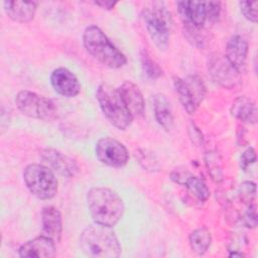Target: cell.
Listing matches in <instances>:
<instances>
[{"mask_svg":"<svg viewBox=\"0 0 258 258\" xmlns=\"http://www.w3.org/2000/svg\"><path fill=\"white\" fill-rule=\"evenodd\" d=\"M15 105L23 115L30 118L48 122L57 117V108L52 100L27 90L18 92Z\"/></svg>","mask_w":258,"mask_h":258,"instance_id":"7","label":"cell"},{"mask_svg":"<svg viewBox=\"0 0 258 258\" xmlns=\"http://www.w3.org/2000/svg\"><path fill=\"white\" fill-rule=\"evenodd\" d=\"M211 242L212 236L206 227H200L194 230L188 237L190 249L198 255H204L208 251Z\"/></svg>","mask_w":258,"mask_h":258,"instance_id":"20","label":"cell"},{"mask_svg":"<svg viewBox=\"0 0 258 258\" xmlns=\"http://www.w3.org/2000/svg\"><path fill=\"white\" fill-rule=\"evenodd\" d=\"M256 161V152L253 147H248L240 157V167L246 171Z\"/></svg>","mask_w":258,"mask_h":258,"instance_id":"30","label":"cell"},{"mask_svg":"<svg viewBox=\"0 0 258 258\" xmlns=\"http://www.w3.org/2000/svg\"><path fill=\"white\" fill-rule=\"evenodd\" d=\"M95 154L101 163L115 168L125 166L129 159L125 145L112 137L99 139L95 146Z\"/></svg>","mask_w":258,"mask_h":258,"instance_id":"8","label":"cell"},{"mask_svg":"<svg viewBox=\"0 0 258 258\" xmlns=\"http://www.w3.org/2000/svg\"><path fill=\"white\" fill-rule=\"evenodd\" d=\"M87 205L95 223L113 227L123 217L125 206L121 197L113 189L92 187L87 194Z\"/></svg>","mask_w":258,"mask_h":258,"instance_id":"1","label":"cell"},{"mask_svg":"<svg viewBox=\"0 0 258 258\" xmlns=\"http://www.w3.org/2000/svg\"><path fill=\"white\" fill-rule=\"evenodd\" d=\"M239 6H240L241 13L247 20L253 23L257 22V19H258V14H257L258 2L257 1H240Z\"/></svg>","mask_w":258,"mask_h":258,"instance_id":"28","label":"cell"},{"mask_svg":"<svg viewBox=\"0 0 258 258\" xmlns=\"http://www.w3.org/2000/svg\"><path fill=\"white\" fill-rule=\"evenodd\" d=\"M183 185L201 202H206L210 198L211 192L206 182L194 174H190L186 178Z\"/></svg>","mask_w":258,"mask_h":258,"instance_id":"23","label":"cell"},{"mask_svg":"<svg viewBox=\"0 0 258 258\" xmlns=\"http://www.w3.org/2000/svg\"><path fill=\"white\" fill-rule=\"evenodd\" d=\"M248 50V41L243 36L236 34L231 36L227 41L224 56L230 64L241 74L246 67Z\"/></svg>","mask_w":258,"mask_h":258,"instance_id":"12","label":"cell"},{"mask_svg":"<svg viewBox=\"0 0 258 258\" xmlns=\"http://www.w3.org/2000/svg\"><path fill=\"white\" fill-rule=\"evenodd\" d=\"M50 84L56 93L64 97H75L81 92L79 80L66 68H57L52 71Z\"/></svg>","mask_w":258,"mask_h":258,"instance_id":"11","label":"cell"},{"mask_svg":"<svg viewBox=\"0 0 258 258\" xmlns=\"http://www.w3.org/2000/svg\"><path fill=\"white\" fill-rule=\"evenodd\" d=\"M239 196L243 203L251 205L256 198V183L253 181H244L239 187Z\"/></svg>","mask_w":258,"mask_h":258,"instance_id":"27","label":"cell"},{"mask_svg":"<svg viewBox=\"0 0 258 258\" xmlns=\"http://www.w3.org/2000/svg\"><path fill=\"white\" fill-rule=\"evenodd\" d=\"M118 90L133 118L142 116L145 109V103L139 88L134 83L125 81Z\"/></svg>","mask_w":258,"mask_h":258,"instance_id":"17","label":"cell"},{"mask_svg":"<svg viewBox=\"0 0 258 258\" xmlns=\"http://www.w3.org/2000/svg\"><path fill=\"white\" fill-rule=\"evenodd\" d=\"M4 11L13 21L18 23L30 22L35 15L37 2L35 1H4Z\"/></svg>","mask_w":258,"mask_h":258,"instance_id":"16","label":"cell"},{"mask_svg":"<svg viewBox=\"0 0 258 258\" xmlns=\"http://www.w3.org/2000/svg\"><path fill=\"white\" fill-rule=\"evenodd\" d=\"M141 67L144 74L150 79H158L162 75V70L146 51L141 52Z\"/></svg>","mask_w":258,"mask_h":258,"instance_id":"25","label":"cell"},{"mask_svg":"<svg viewBox=\"0 0 258 258\" xmlns=\"http://www.w3.org/2000/svg\"><path fill=\"white\" fill-rule=\"evenodd\" d=\"M23 180L27 189L39 200H50L57 192V179L53 170L39 163L27 165L23 170Z\"/></svg>","mask_w":258,"mask_h":258,"instance_id":"5","label":"cell"},{"mask_svg":"<svg viewBox=\"0 0 258 258\" xmlns=\"http://www.w3.org/2000/svg\"><path fill=\"white\" fill-rule=\"evenodd\" d=\"M230 256H238V257H242L243 254L242 253H230Z\"/></svg>","mask_w":258,"mask_h":258,"instance_id":"34","label":"cell"},{"mask_svg":"<svg viewBox=\"0 0 258 258\" xmlns=\"http://www.w3.org/2000/svg\"><path fill=\"white\" fill-rule=\"evenodd\" d=\"M172 83H173L174 90L178 96V100H179L182 108L188 114H194L198 107L196 106V104L194 102V99L190 95V92H189L184 80L179 77H173Z\"/></svg>","mask_w":258,"mask_h":258,"instance_id":"21","label":"cell"},{"mask_svg":"<svg viewBox=\"0 0 258 258\" xmlns=\"http://www.w3.org/2000/svg\"><path fill=\"white\" fill-rule=\"evenodd\" d=\"M83 252L94 258H116L121 254V245L112 227L94 223L84 229L80 236Z\"/></svg>","mask_w":258,"mask_h":258,"instance_id":"2","label":"cell"},{"mask_svg":"<svg viewBox=\"0 0 258 258\" xmlns=\"http://www.w3.org/2000/svg\"><path fill=\"white\" fill-rule=\"evenodd\" d=\"M136 156H138L139 162L142 164V166L146 170H150V171L158 170L159 164L155 159L154 155L152 154V152H148L147 150H144V149H139L136 152Z\"/></svg>","mask_w":258,"mask_h":258,"instance_id":"26","label":"cell"},{"mask_svg":"<svg viewBox=\"0 0 258 258\" xmlns=\"http://www.w3.org/2000/svg\"><path fill=\"white\" fill-rule=\"evenodd\" d=\"M221 2L219 1H206L205 8H206V15L207 20L211 22H215L219 19L221 13Z\"/></svg>","mask_w":258,"mask_h":258,"instance_id":"29","label":"cell"},{"mask_svg":"<svg viewBox=\"0 0 258 258\" xmlns=\"http://www.w3.org/2000/svg\"><path fill=\"white\" fill-rule=\"evenodd\" d=\"M42 233L55 243H58L62 233V219L60 212L52 206H47L41 212Z\"/></svg>","mask_w":258,"mask_h":258,"instance_id":"15","label":"cell"},{"mask_svg":"<svg viewBox=\"0 0 258 258\" xmlns=\"http://www.w3.org/2000/svg\"><path fill=\"white\" fill-rule=\"evenodd\" d=\"M177 11L185 26L203 28L207 21L205 2L202 1H178Z\"/></svg>","mask_w":258,"mask_h":258,"instance_id":"13","label":"cell"},{"mask_svg":"<svg viewBox=\"0 0 258 258\" xmlns=\"http://www.w3.org/2000/svg\"><path fill=\"white\" fill-rule=\"evenodd\" d=\"M83 44L94 58L108 68L120 69L127 62L126 56L96 25L86 27L83 32Z\"/></svg>","mask_w":258,"mask_h":258,"instance_id":"3","label":"cell"},{"mask_svg":"<svg viewBox=\"0 0 258 258\" xmlns=\"http://www.w3.org/2000/svg\"><path fill=\"white\" fill-rule=\"evenodd\" d=\"M231 114L244 123L255 124L257 122V107L246 96H240L235 99L231 107Z\"/></svg>","mask_w":258,"mask_h":258,"instance_id":"19","label":"cell"},{"mask_svg":"<svg viewBox=\"0 0 258 258\" xmlns=\"http://www.w3.org/2000/svg\"><path fill=\"white\" fill-rule=\"evenodd\" d=\"M20 257L50 258L55 255V242L45 235H40L23 243L18 249Z\"/></svg>","mask_w":258,"mask_h":258,"instance_id":"10","label":"cell"},{"mask_svg":"<svg viewBox=\"0 0 258 258\" xmlns=\"http://www.w3.org/2000/svg\"><path fill=\"white\" fill-rule=\"evenodd\" d=\"M244 222L247 227L255 228L257 225V214H256V207L255 205H249L247 212L244 216Z\"/></svg>","mask_w":258,"mask_h":258,"instance_id":"32","label":"cell"},{"mask_svg":"<svg viewBox=\"0 0 258 258\" xmlns=\"http://www.w3.org/2000/svg\"><path fill=\"white\" fill-rule=\"evenodd\" d=\"M41 158L48 167L63 176H74L78 170L76 161L58 150L46 148L41 152Z\"/></svg>","mask_w":258,"mask_h":258,"instance_id":"14","label":"cell"},{"mask_svg":"<svg viewBox=\"0 0 258 258\" xmlns=\"http://www.w3.org/2000/svg\"><path fill=\"white\" fill-rule=\"evenodd\" d=\"M200 29H202V28L185 26L184 34L186 35L188 41H191L192 44H195L198 47H203L204 46V37H203V35H201L199 33Z\"/></svg>","mask_w":258,"mask_h":258,"instance_id":"31","label":"cell"},{"mask_svg":"<svg viewBox=\"0 0 258 258\" xmlns=\"http://www.w3.org/2000/svg\"><path fill=\"white\" fill-rule=\"evenodd\" d=\"M153 112L157 123L166 131H170L174 125L172 108L169 100L163 94L153 96Z\"/></svg>","mask_w":258,"mask_h":258,"instance_id":"18","label":"cell"},{"mask_svg":"<svg viewBox=\"0 0 258 258\" xmlns=\"http://www.w3.org/2000/svg\"><path fill=\"white\" fill-rule=\"evenodd\" d=\"M183 80L190 92V95L194 99L196 106L199 107L206 96V86H205L203 80L197 75L187 76Z\"/></svg>","mask_w":258,"mask_h":258,"instance_id":"24","label":"cell"},{"mask_svg":"<svg viewBox=\"0 0 258 258\" xmlns=\"http://www.w3.org/2000/svg\"><path fill=\"white\" fill-rule=\"evenodd\" d=\"M97 6L103 8V9H106V10H111L113 9L117 2L116 1H109V0H99V1H95L94 2Z\"/></svg>","mask_w":258,"mask_h":258,"instance_id":"33","label":"cell"},{"mask_svg":"<svg viewBox=\"0 0 258 258\" xmlns=\"http://www.w3.org/2000/svg\"><path fill=\"white\" fill-rule=\"evenodd\" d=\"M212 79L226 89H232L240 84V73L235 70L224 55H213L208 63Z\"/></svg>","mask_w":258,"mask_h":258,"instance_id":"9","label":"cell"},{"mask_svg":"<svg viewBox=\"0 0 258 258\" xmlns=\"http://www.w3.org/2000/svg\"><path fill=\"white\" fill-rule=\"evenodd\" d=\"M99 106L108 121L119 130H126L133 121L119 90L109 84H100L96 91Z\"/></svg>","mask_w":258,"mask_h":258,"instance_id":"4","label":"cell"},{"mask_svg":"<svg viewBox=\"0 0 258 258\" xmlns=\"http://www.w3.org/2000/svg\"><path fill=\"white\" fill-rule=\"evenodd\" d=\"M205 163L209 174L216 182H220L224 179L223 161L221 155L215 150H209L205 154Z\"/></svg>","mask_w":258,"mask_h":258,"instance_id":"22","label":"cell"},{"mask_svg":"<svg viewBox=\"0 0 258 258\" xmlns=\"http://www.w3.org/2000/svg\"><path fill=\"white\" fill-rule=\"evenodd\" d=\"M142 19L152 42L158 49L164 50L170 36V14L167 9L161 3H155L143 9Z\"/></svg>","mask_w":258,"mask_h":258,"instance_id":"6","label":"cell"}]
</instances>
